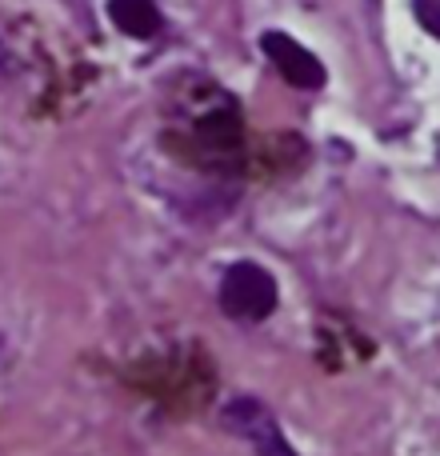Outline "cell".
Wrapping results in <instances>:
<instances>
[{"label":"cell","mask_w":440,"mask_h":456,"mask_svg":"<svg viewBox=\"0 0 440 456\" xmlns=\"http://www.w3.org/2000/svg\"><path fill=\"white\" fill-rule=\"evenodd\" d=\"M220 308L236 321H268L276 308V281L252 260H240L220 281Z\"/></svg>","instance_id":"6da1fadb"},{"label":"cell","mask_w":440,"mask_h":456,"mask_svg":"<svg viewBox=\"0 0 440 456\" xmlns=\"http://www.w3.org/2000/svg\"><path fill=\"white\" fill-rule=\"evenodd\" d=\"M224 425L232 428L236 436H244V441L257 449V456H297V452H292V444L284 441L276 417L260 401H252V396H240V401L228 404V409H224Z\"/></svg>","instance_id":"7a4b0ae2"},{"label":"cell","mask_w":440,"mask_h":456,"mask_svg":"<svg viewBox=\"0 0 440 456\" xmlns=\"http://www.w3.org/2000/svg\"><path fill=\"white\" fill-rule=\"evenodd\" d=\"M260 48H265V56L276 64V72H281L292 88H321L324 85V64L316 61L305 45H297L289 32H265Z\"/></svg>","instance_id":"3957f363"},{"label":"cell","mask_w":440,"mask_h":456,"mask_svg":"<svg viewBox=\"0 0 440 456\" xmlns=\"http://www.w3.org/2000/svg\"><path fill=\"white\" fill-rule=\"evenodd\" d=\"M109 16L125 37L149 40L160 32V12L152 0H109Z\"/></svg>","instance_id":"277c9868"},{"label":"cell","mask_w":440,"mask_h":456,"mask_svg":"<svg viewBox=\"0 0 440 456\" xmlns=\"http://www.w3.org/2000/svg\"><path fill=\"white\" fill-rule=\"evenodd\" d=\"M417 4V20L440 40V0H412Z\"/></svg>","instance_id":"5b68a950"}]
</instances>
